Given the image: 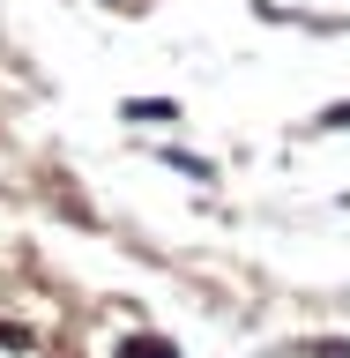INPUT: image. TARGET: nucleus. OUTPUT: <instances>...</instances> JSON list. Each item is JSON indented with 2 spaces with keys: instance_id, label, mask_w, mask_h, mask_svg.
I'll return each mask as SVG.
<instances>
[{
  "instance_id": "obj_1",
  "label": "nucleus",
  "mask_w": 350,
  "mask_h": 358,
  "mask_svg": "<svg viewBox=\"0 0 350 358\" xmlns=\"http://www.w3.org/2000/svg\"><path fill=\"white\" fill-rule=\"evenodd\" d=\"M119 358H179V351H172V343H156V336H134Z\"/></svg>"
},
{
  "instance_id": "obj_2",
  "label": "nucleus",
  "mask_w": 350,
  "mask_h": 358,
  "mask_svg": "<svg viewBox=\"0 0 350 358\" xmlns=\"http://www.w3.org/2000/svg\"><path fill=\"white\" fill-rule=\"evenodd\" d=\"M328 127H350V105H335V112H328Z\"/></svg>"
}]
</instances>
